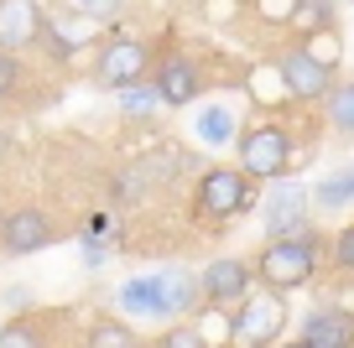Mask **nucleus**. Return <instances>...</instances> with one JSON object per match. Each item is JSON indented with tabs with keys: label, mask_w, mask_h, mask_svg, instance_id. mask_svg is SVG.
<instances>
[{
	"label": "nucleus",
	"mask_w": 354,
	"mask_h": 348,
	"mask_svg": "<svg viewBox=\"0 0 354 348\" xmlns=\"http://www.w3.org/2000/svg\"><path fill=\"white\" fill-rule=\"evenodd\" d=\"M323 125H328L339 141H354V78H339L333 94L323 99Z\"/></svg>",
	"instance_id": "obj_15"
},
{
	"label": "nucleus",
	"mask_w": 354,
	"mask_h": 348,
	"mask_svg": "<svg viewBox=\"0 0 354 348\" xmlns=\"http://www.w3.org/2000/svg\"><path fill=\"white\" fill-rule=\"evenodd\" d=\"M308 203H313V193L302 182H281V187H271V193H266V234H271V240H297L302 229H308Z\"/></svg>",
	"instance_id": "obj_13"
},
{
	"label": "nucleus",
	"mask_w": 354,
	"mask_h": 348,
	"mask_svg": "<svg viewBox=\"0 0 354 348\" xmlns=\"http://www.w3.org/2000/svg\"><path fill=\"white\" fill-rule=\"evenodd\" d=\"M333 21H339V6H328V0H302L297 16H292V32L313 37V32H328Z\"/></svg>",
	"instance_id": "obj_21"
},
{
	"label": "nucleus",
	"mask_w": 354,
	"mask_h": 348,
	"mask_svg": "<svg viewBox=\"0 0 354 348\" xmlns=\"http://www.w3.org/2000/svg\"><path fill=\"white\" fill-rule=\"evenodd\" d=\"M328 265H333L339 276H349V281H354V224H344L339 234L328 240Z\"/></svg>",
	"instance_id": "obj_24"
},
{
	"label": "nucleus",
	"mask_w": 354,
	"mask_h": 348,
	"mask_svg": "<svg viewBox=\"0 0 354 348\" xmlns=\"http://www.w3.org/2000/svg\"><path fill=\"white\" fill-rule=\"evenodd\" d=\"M198 286H203V307L214 312H234L245 296L255 291V265L245 255H219L198 271Z\"/></svg>",
	"instance_id": "obj_7"
},
{
	"label": "nucleus",
	"mask_w": 354,
	"mask_h": 348,
	"mask_svg": "<svg viewBox=\"0 0 354 348\" xmlns=\"http://www.w3.org/2000/svg\"><path fill=\"white\" fill-rule=\"evenodd\" d=\"M198 141H203V146H230V141H240V115H234L230 104L198 109Z\"/></svg>",
	"instance_id": "obj_16"
},
{
	"label": "nucleus",
	"mask_w": 354,
	"mask_h": 348,
	"mask_svg": "<svg viewBox=\"0 0 354 348\" xmlns=\"http://www.w3.org/2000/svg\"><path fill=\"white\" fill-rule=\"evenodd\" d=\"M297 348H354V307L318 302L297 327Z\"/></svg>",
	"instance_id": "obj_11"
},
{
	"label": "nucleus",
	"mask_w": 354,
	"mask_h": 348,
	"mask_svg": "<svg viewBox=\"0 0 354 348\" xmlns=\"http://www.w3.org/2000/svg\"><path fill=\"white\" fill-rule=\"evenodd\" d=\"M349 203H354V166H344V172L323 177V182L313 187V208H318V213H339V208H349Z\"/></svg>",
	"instance_id": "obj_19"
},
{
	"label": "nucleus",
	"mask_w": 354,
	"mask_h": 348,
	"mask_svg": "<svg viewBox=\"0 0 354 348\" xmlns=\"http://www.w3.org/2000/svg\"><path fill=\"white\" fill-rule=\"evenodd\" d=\"M0 348H53V338H47V317H37V312L11 317V322L0 327Z\"/></svg>",
	"instance_id": "obj_18"
},
{
	"label": "nucleus",
	"mask_w": 354,
	"mask_h": 348,
	"mask_svg": "<svg viewBox=\"0 0 354 348\" xmlns=\"http://www.w3.org/2000/svg\"><path fill=\"white\" fill-rule=\"evenodd\" d=\"M156 57H162V52H156L146 37H110V42L100 47V57H94V84L115 88V94L141 88V84H151Z\"/></svg>",
	"instance_id": "obj_4"
},
{
	"label": "nucleus",
	"mask_w": 354,
	"mask_h": 348,
	"mask_svg": "<svg viewBox=\"0 0 354 348\" xmlns=\"http://www.w3.org/2000/svg\"><path fill=\"white\" fill-rule=\"evenodd\" d=\"M57 234H63L57 218L47 213V208H37V203H21V208H11V213H0V255H6V260L47 250Z\"/></svg>",
	"instance_id": "obj_6"
},
{
	"label": "nucleus",
	"mask_w": 354,
	"mask_h": 348,
	"mask_svg": "<svg viewBox=\"0 0 354 348\" xmlns=\"http://www.w3.org/2000/svg\"><path fill=\"white\" fill-rule=\"evenodd\" d=\"M151 88L162 94L167 109H183V104H198L203 99L209 73H203L198 57H188V52H162L156 57V73H151Z\"/></svg>",
	"instance_id": "obj_9"
},
{
	"label": "nucleus",
	"mask_w": 354,
	"mask_h": 348,
	"mask_svg": "<svg viewBox=\"0 0 354 348\" xmlns=\"http://www.w3.org/2000/svg\"><path fill=\"white\" fill-rule=\"evenodd\" d=\"M255 208V182L240 166H203L198 182H193L188 213L193 224H234Z\"/></svg>",
	"instance_id": "obj_3"
},
{
	"label": "nucleus",
	"mask_w": 354,
	"mask_h": 348,
	"mask_svg": "<svg viewBox=\"0 0 354 348\" xmlns=\"http://www.w3.org/2000/svg\"><path fill=\"white\" fill-rule=\"evenodd\" d=\"M261 21H281V26H292V16H297V0H261V6H250Z\"/></svg>",
	"instance_id": "obj_26"
},
{
	"label": "nucleus",
	"mask_w": 354,
	"mask_h": 348,
	"mask_svg": "<svg viewBox=\"0 0 354 348\" xmlns=\"http://www.w3.org/2000/svg\"><path fill=\"white\" fill-rule=\"evenodd\" d=\"M297 47H302V52H308L318 68L339 73V63H344V37H339V26H328V32H313V37H297Z\"/></svg>",
	"instance_id": "obj_20"
},
{
	"label": "nucleus",
	"mask_w": 354,
	"mask_h": 348,
	"mask_svg": "<svg viewBox=\"0 0 354 348\" xmlns=\"http://www.w3.org/2000/svg\"><path fill=\"white\" fill-rule=\"evenodd\" d=\"M177 276H183V271L136 276V281H125L120 291H115V302H120V312H131V317H177V312H172Z\"/></svg>",
	"instance_id": "obj_12"
},
{
	"label": "nucleus",
	"mask_w": 354,
	"mask_h": 348,
	"mask_svg": "<svg viewBox=\"0 0 354 348\" xmlns=\"http://www.w3.org/2000/svg\"><path fill=\"white\" fill-rule=\"evenodd\" d=\"M84 348H141V333L125 317H94L84 333Z\"/></svg>",
	"instance_id": "obj_17"
},
{
	"label": "nucleus",
	"mask_w": 354,
	"mask_h": 348,
	"mask_svg": "<svg viewBox=\"0 0 354 348\" xmlns=\"http://www.w3.org/2000/svg\"><path fill=\"white\" fill-rule=\"evenodd\" d=\"M47 32V11L37 0H0V52L21 57V47L42 42Z\"/></svg>",
	"instance_id": "obj_14"
},
{
	"label": "nucleus",
	"mask_w": 354,
	"mask_h": 348,
	"mask_svg": "<svg viewBox=\"0 0 354 348\" xmlns=\"http://www.w3.org/2000/svg\"><path fill=\"white\" fill-rule=\"evenodd\" d=\"M115 37V26H100L94 16L84 11V6H73V11H63V16H47V32H42V42H47V52L63 63V57H73V52H84L88 42H110Z\"/></svg>",
	"instance_id": "obj_10"
},
{
	"label": "nucleus",
	"mask_w": 354,
	"mask_h": 348,
	"mask_svg": "<svg viewBox=\"0 0 354 348\" xmlns=\"http://www.w3.org/2000/svg\"><path fill=\"white\" fill-rule=\"evenodd\" d=\"M162 94H156L151 84H141V88H125L120 94V115L125 120H151V115H162Z\"/></svg>",
	"instance_id": "obj_22"
},
{
	"label": "nucleus",
	"mask_w": 354,
	"mask_h": 348,
	"mask_svg": "<svg viewBox=\"0 0 354 348\" xmlns=\"http://www.w3.org/2000/svg\"><path fill=\"white\" fill-rule=\"evenodd\" d=\"M234 151H240L234 166H240L250 182H287V172L302 162V141L292 135V125H281V120H261V125H250V130H240Z\"/></svg>",
	"instance_id": "obj_2"
},
{
	"label": "nucleus",
	"mask_w": 354,
	"mask_h": 348,
	"mask_svg": "<svg viewBox=\"0 0 354 348\" xmlns=\"http://www.w3.org/2000/svg\"><path fill=\"white\" fill-rule=\"evenodd\" d=\"M318 260H323V229L308 224L297 240H271L250 265H255V286H261V291L292 296V291H302V286H313Z\"/></svg>",
	"instance_id": "obj_1"
},
{
	"label": "nucleus",
	"mask_w": 354,
	"mask_h": 348,
	"mask_svg": "<svg viewBox=\"0 0 354 348\" xmlns=\"http://www.w3.org/2000/svg\"><path fill=\"white\" fill-rule=\"evenodd\" d=\"M277 78H281V88H287L297 104H323V99L333 94V84H339V73H328V68H318L308 52H302L297 42L292 47H281L277 52Z\"/></svg>",
	"instance_id": "obj_8"
},
{
	"label": "nucleus",
	"mask_w": 354,
	"mask_h": 348,
	"mask_svg": "<svg viewBox=\"0 0 354 348\" xmlns=\"http://www.w3.org/2000/svg\"><path fill=\"white\" fill-rule=\"evenodd\" d=\"M151 348H209V338H203L198 322H172V327H162V333H156Z\"/></svg>",
	"instance_id": "obj_23"
},
{
	"label": "nucleus",
	"mask_w": 354,
	"mask_h": 348,
	"mask_svg": "<svg viewBox=\"0 0 354 348\" xmlns=\"http://www.w3.org/2000/svg\"><path fill=\"white\" fill-rule=\"evenodd\" d=\"M21 78H26V63H21V57H11V52H0V104H6V99H16Z\"/></svg>",
	"instance_id": "obj_25"
},
{
	"label": "nucleus",
	"mask_w": 354,
	"mask_h": 348,
	"mask_svg": "<svg viewBox=\"0 0 354 348\" xmlns=\"http://www.w3.org/2000/svg\"><path fill=\"white\" fill-rule=\"evenodd\" d=\"M287 322H292L287 296L255 286V291L234 307V317H230V348H271L281 333H287Z\"/></svg>",
	"instance_id": "obj_5"
}]
</instances>
